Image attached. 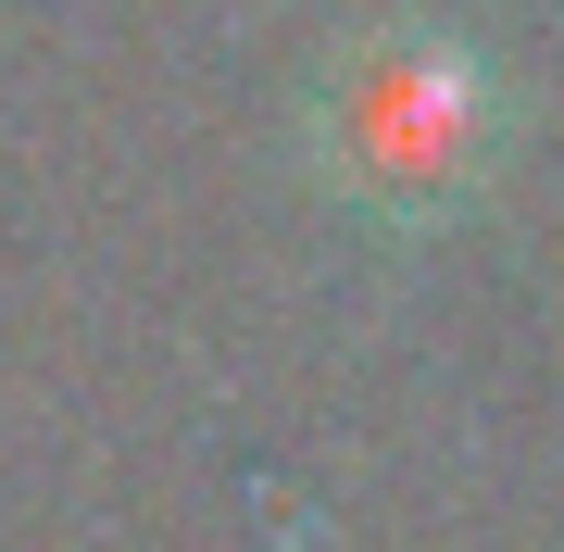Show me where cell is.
Returning a JSON list of instances; mask_svg holds the SVG:
<instances>
[{"label":"cell","instance_id":"6da1fadb","mask_svg":"<svg viewBox=\"0 0 564 552\" xmlns=\"http://www.w3.org/2000/svg\"><path fill=\"white\" fill-rule=\"evenodd\" d=\"M477 126H489V88L440 39H377L339 76V164L377 188H452L477 164Z\"/></svg>","mask_w":564,"mask_h":552}]
</instances>
